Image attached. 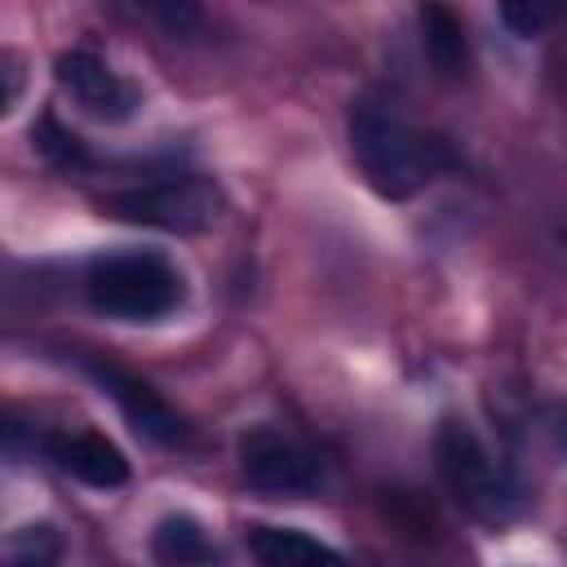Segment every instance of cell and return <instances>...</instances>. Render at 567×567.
I'll list each match as a JSON object with an SVG mask.
<instances>
[{"mask_svg": "<svg viewBox=\"0 0 567 567\" xmlns=\"http://www.w3.org/2000/svg\"><path fill=\"white\" fill-rule=\"evenodd\" d=\"M434 465L443 487L483 523H509L523 509V483L514 470L487 452V443L465 421H443L434 434Z\"/></svg>", "mask_w": 567, "mask_h": 567, "instance_id": "3", "label": "cell"}, {"mask_svg": "<svg viewBox=\"0 0 567 567\" xmlns=\"http://www.w3.org/2000/svg\"><path fill=\"white\" fill-rule=\"evenodd\" d=\"M239 474L248 478V487L270 492V496H297L310 492L319 483V461L310 447H301L297 439L270 430V425H252L239 434Z\"/></svg>", "mask_w": 567, "mask_h": 567, "instance_id": "5", "label": "cell"}, {"mask_svg": "<svg viewBox=\"0 0 567 567\" xmlns=\"http://www.w3.org/2000/svg\"><path fill=\"white\" fill-rule=\"evenodd\" d=\"M151 549L159 563H213L217 549L208 545L204 527L186 514H168L155 523V536H151Z\"/></svg>", "mask_w": 567, "mask_h": 567, "instance_id": "11", "label": "cell"}, {"mask_svg": "<svg viewBox=\"0 0 567 567\" xmlns=\"http://www.w3.org/2000/svg\"><path fill=\"white\" fill-rule=\"evenodd\" d=\"M53 80H58L62 93H71V102H75L80 111H89L93 120H106V124H120V120H128V115L142 106V93H137L128 80H120V75H115L97 53H89V49L62 53V58L53 62Z\"/></svg>", "mask_w": 567, "mask_h": 567, "instance_id": "7", "label": "cell"}, {"mask_svg": "<svg viewBox=\"0 0 567 567\" xmlns=\"http://www.w3.org/2000/svg\"><path fill=\"white\" fill-rule=\"evenodd\" d=\"M31 142H35V151H40L49 164H58V168H66V173H80V168L93 164L89 151H84V142H80L71 128H62L53 115H40V124L31 128Z\"/></svg>", "mask_w": 567, "mask_h": 567, "instance_id": "12", "label": "cell"}, {"mask_svg": "<svg viewBox=\"0 0 567 567\" xmlns=\"http://www.w3.org/2000/svg\"><path fill=\"white\" fill-rule=\"evenodd\" d=\"M102 208L120 221H133V226H155V230H173V235H195V230H208L217 221V190L213 182L195 177V173H173V177H159V182H142V186H128V190H111L102 199Z\"/></svg>", "mask_w": 567, "mask_h": 567, "instance_id": "4", "label": "cell"}, {"mask_svg": "<svg viewBox=\"0 0 567 567\" xmlns=\"http://www.w3.org/2000/svg\"><path fill=\"white\" fill-rule=\"evenodd\" d=\"M350 146L363 177L385 199L416 195L443 168V146L425 137L416 124H408L399 106L385 97H359L350 106Z\"/></svg>", "mask_w": 567, "mask_h": 567, "instance_id": "1", "label": "cell"}, {"mask_svg": "<svg viewBox=\"0 0 567 567\" xmlns=\"http://www.w3.org/2000/svg\"><path fill=\"white\" fill-rule=\"evenodd\" d=\"M84 297L97 315L155 323L182 306V275L159 252H106L84 266Z\"/></svg>", "mask_w": 567, "mask_h": 567, "instance_id": "2", "label": "cell"}, {"mask_svg": "<svg viewBox=\"0 0 567 567\" xmlns=\"http://www.w3.org/2000/svg\"><path fill=\"white\" fill-rule=\"evenodd\" d=\"M44 452L66 470V474H75L80 483H89V487H120L124 478H128V461H124V452L106 439V434H97V430H58V434H49L44 439Z\"/></svg>", "mask_w": 567, "mask_h": 567, "instance_id": "8", "label": "cell"}, {"mask_svg": "<svg viewBox=\"0 0 567 567\" xmlns=\"http://www.w3.org/2000/svg\"><path fill=\"white\" fill-rule=\"evenodd\" d=\"M252 558L270 567H315V563H341V549L297 532V527H248L244 532Z\"/></svg>", "mask_w": 567, "mask_h": 567, "instance_id": "9", "label": "cell"}, {"mask_svg": "<svg viewBox=\"0 0 567 567\" xmlns=\"http://www.w3.org/2000/svg\"><path fill=\"white\" fill-rule=\"evenodd\" d=\"M80 368L102 385V394L124 412V421H128L142 439H151V443H159V447L186 443V421H182L142 377H133V372H124V368H115V363H102V359H80Z\"/></svg>", "mask_w": 567, "mask_h": 567, "instance_id": "6", "label": "cell"}, {"mask_svg": "<svg viewBox=\"0 0 567 567\" xmlns=\"http://www.w3.org/2000/svg\"><path fill=\"white\" fill-rule=\"evenodd\" d=\"M9 558L22 563V567L53 563V558H58V536H53V527H22V532L9 540Z\"/></svg>", "mask_w": 567, "mask_h": 567, "instance_id": "14", "label": "cell"}, {"mask_svg": "<svg viewBox=\"0 0 567 567\" xmlns=\"http://www.w3.org/2000/svg\"><path fill=\"white\" fill-rule=\"evenodd\" d=\"M421 44L439 75L452 80L465 71V27L443 0H421Z\"/></svg>", "mask_w": 567, "mask_h": 567, "instance_id": "10", "label": "cell"}, {"mask_svg": "<svg viewBox=\"0 0 567 567\" xmlns=\"http://www.w3.org/2000/svg\"><path fill=\"white\" fill-rule=\"evenodd\" d=\"M168 40H195L204 31V9L199 0H133Z\"/></svg>", "mask_w": 567, "mask_h": 567, "instance_id": "13", "label": "cell"}]
</instances>
